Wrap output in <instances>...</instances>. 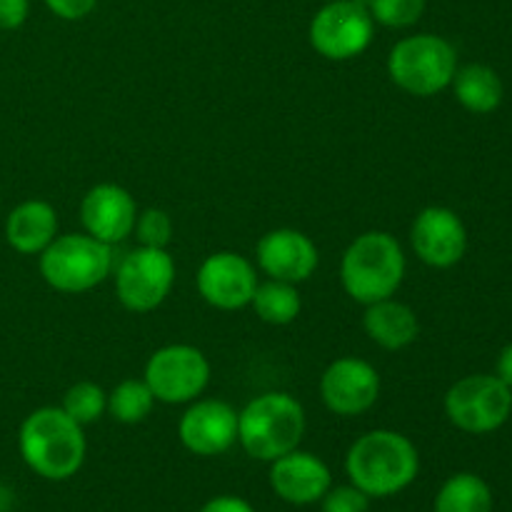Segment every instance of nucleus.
I'll use <instances>...</instances> for the list:
<instances>
[{"mask_svg": "<svg viewBox=\"0 0 512 512\" xmlns=\"http://www.w3.org/2000/svg\"><path fill=\"white\" fill-rule=\"evenodd\" d=\"M420 455L413 440L395 430H370L348 450L345 473L368 498L403 493L418 478Z\"/></svg>", "mask_w": 512, "mask_h": 512, "instance_id": "nucleus-1", "label": "nucleus"}, {"mask_svg": "<svg viewBox=\"0 0 512 512\" xmlns=\"http://www.w3.org/2000/svg\"><path fill=\"white\" fill-rule=\"evenodd\" d=\"M18 448L25 465L45 480H68L83 468L85 443L83 425L75 423L63 408H38L23 420Z\"/></svg>", "mask_w": 512, "mask_h": 512, "instance_id": "nucleus-2", "label": "nucleus"}, {"mask_svg": "<svg viewBox=\"0 0 512 512\" xmlns=\"http://www.w3.org/2000/svg\"><path fill=\"white\" fill-rule=\"evenodd\" d=\"M405 278V253L395 235L368 230L358 235L340 260V280L355 303L393 298Z\"/></svg>", "mask_w": 512, "mask_h": 512, "instance_id": "nucleus-3", "label": "nucleus"}, {"mask_svg": "<svg viewBox=\"0 0 512 512\" xmlns=\"http://www.w3.org/2000/svg\"><path fill=\"white\" fill-rule=\"evenodd\" d=\"M303 435L305 410L288 393H263L238 413V443L250 458L263 463L288 455Z\"/></svg>", "mask_w": 512, "mask_h": 512, "instance_id": "nucleus-4", "label": "nucleus"}, {"mask_svg": "<svg viewBox=\"0 0 512 512\" xmlns=\"http://www.w3.org/2000/svg\"><path fill=\"white\" fill-rule=\"evenodd\" d=\"M40 275L58 293H85L103 283L113 270V245L88 233L55 235L40 253Z\"/></svg>", "mask_w": 512, "mask_h": 512, "instance_id": "nucleus-5", "label": "nucleus"}, {"mask_svg": "<svg viewBox=\"0 0 512 512\" xmlns=\"http://www.w3.org/2000/svg\"><path fill=\"white\" fill-rule=\"evenodd\" d=\"M458 70V53L445 38L420 33L403 38L388 55V75L400 90L430 98L448 88Z\"/></svg>", "mask_w": 512, "mask_h": 512, "instance_id": "nucleus-6", "label": "nucleus"}, {"mask_svg": "<svg viewBox=\"0 0 512 512\" xmlns=\"http://www.w3.org/2000/svg\"><path fill=\"white\" fill-rule=\"evenodd\" d=\"M512 393L498 375H468L445 395V413L455 428L473 435L498 430L510 418Z\"/></svg>", "mask_w": 512, "mask_h": 512, "instance_id": "nucleus-7", "label": "nucleus"}, {"mask_svg": "<svg viewBox=\"0 0 512 512\" xmlns=\"http://www.w3.org/2000/svg\"><path fill=\"white\" fill-rule=\"evenodd\" d=\"M143 380L160 403H193L208 388L210 363L195 345H165L148 358Z\"/></svg>", "mask_w": 512, "mask_h": 512, "instance_id": "nucleus-8", "label": "nucleus"}, {"mask_svg": "<svg viewBox=\"0 0 512 512\" xmlns=\"http://www.w3.org/2000/svg\"><path fill=\"white\" fill-rule=\"evenodd\" d=\"M175 263L163 248H135L115 268V295L130 313H150L168 298Z\"/></svg>", "mask_w": 512, "mask_h": 512, "instance_id": "nucleus-9", "label": "nucleus"}, {"mask_svg": "<svg viewBox=\"0 0 512 512\" xmlns=\"http://www.w3.org/2000/svg\"><path fill=\"white\" fill-rule=\"evenodd\" d=\"M375 20L355 0H328L310 20V45L328 60H353L373 43Z\"/></svg>", "mask_w": 512, "mask_h": 512, "instance_id": "nucleus-10", "label": "nucleus"}, {"mask_svg": "<svg viewBox=\"0 0 512 512\" xmlns=\"http://www.w3.org/2000/svg\"><path fill=\"white\" fill-rule=\"evenodd\" d=\"M380 395V375L368 360L338 358L320 378V398L325 408L343 418L368 413Z\"/></svg>", "mask_w": 512, "mask_h": 512, "instance_id": "nucleus-11", "label": "nucleus"}, {"mask_svg": "<svg viewBox=\"0 0 512 512\" xmlns=\"http://www.w3.org/2000/svg\"><path fill=\"white\" fill-rule=\"evenodd\" d=\"M198 293L208 305L218 310H240L250 305L258 275L245 255L220 250L208 255L198 270Z\"/></svg>", "mask_w": 512, "mask_h": 512, "instance_id": "nucleus-12", "label": "nucleus"}, {"mask_svg": "<svg viewBox=\"0 0 512 512\" xmlns=\"http://www.w3.org/2000/svg\"><path fill=\"white\" fill-rule=\"evenodd\" d=\"M410 243L415 255L430 268H453L468 250V230L450 208L430 205L415 215Z\"/></svg>", "mask_w": 512, "mask_h": 512, "instance_id": "nucleus-13", "label": "nucleus"}, {"mask_svg": "<svg viewBox=\"0 0 512 512\" xmlns=\"http://www.w3.org/2000/svg\"><path fill=\"white\" fill-rule=\"evenodd\" d=\"M178 435L193 455H223L238 443V413L225 400H195L180 418Z\"/></svg>", "mask_w": 512, "mask_h": 512, "instance_id": "nucleus-14", "label": "nucleus"}, {"mask_svg": "<svg viewBox=\"0 0 512 512\" xmlns=\"http://www.w3.org/2000/svg\"><path fill=\"white\" fill-rule=\"evenodd\" d=\"M255 260L270 280L298 285L315 273L320 255L305 233L295 228H278L258 240Z\"/></svg>", "mask_w": 512, "mask_h": 512, "instance_id": "nucleus-15", "label": "nucleus"}, {"mask_svg": "<svg viewBox=\"0 0 512 512\" xmlns=\"http://www.w3.org/2000/svg\"><path fill=\"white\" fill-rule=\"evenodd\" d=\"M135 218H138V208H135L133 195L123 185H95L83 195V203H80V220H83L85 233L108 245L123 243L128 235H133Z\"/></svg>", "mask_w": 512, "mask_h": 512, "instance_id": "nucleus-16", "label": "nucleus"}, {"mask_svg": "<svg viewBox=\"0 0 512 512\" xmlns=\"http://www.w3.org/2000/svg\"><path fill=\"white\" fill-rule=\"evenodd\" d=\"M270 488L290 505H313L333 488V475L318 455L295 448L273 460Z\"/></svg>", "mask_w": 512, "mask_h": 512, "instance_id": "nucleus-17", "label": "nucleus"}, {"mask_svg": "<svg viewBox=\"0 0 512 512\" xmlns=\"http://www.w3.org/2000/svg\"><path fill=\"white\" fill-rule=\"evenodd\" d=\"M58 235V213L48 200H23L5 218V240L20 255H40Z\"/></svg>", "mask_w": 512, "mask_h": 512, "instance_id": "nucleus-18", "label": "nucleus"}, {"mask_svg": "<svg viewBox=\"0 0 512 512\" xmlns=\"http://www.w3.org/2000/svg\"><path fill=\"white\" fill-rule=\"evenodd\" d=\"M363 328L368 338L383 350L408 348L410 343H415L420 333L415 310L395 298H385L378 300V303L365 305Z\"/></svg>", "mask_w": 512, "mask_h": 512, "instance_id": "nucleus-19", "label": "nucleus"}, {"mask_svg": "<svg viewBox=\"0 0 512 512\" xmlns=\"http://www.w3.org/2000/svg\"><path fill=\"white\" fill-rule=\"evenodd\" d=\"M453 90L458 103L470 113H493L503 103V80L493 68L480 63H470L455 70Z\"/></svg>", "mask_w": 512, "mask_h": 512, "instance_id": "nucleus-20", "label": "nucleus"}, {"mask_svg": "<svg viewBox=\"0 0 512 512\" xmlns=\"http://www.w3.org/2000/svg\"><path fill=\"white\" fill-rule=\"evenodd\" d=\"M435 512H493V493L478 475L458 473L440 488Z\"/></svg>", "mask_w": 512, "mask_h": 512, "instance_id": "nucleus-21", "label": "nucleus"}, {"mask_svg": "<svg viewBox=\"0 0 512 512\" xmlns=\"http://www.w3.org/2000/svg\"><path fill=\"white\" fill-rule=\"evenodd\" d=\"M255 315L268 325H290L300 315L303 300H300L298 285L283 283V280H268L258 283L253 300Z\"/></svg>", "mask_w": 512, "mask_h": 512, "instance_id": "nucleus-22", "label": "nucleus"}, {"mask_svg": "<svg viewBox=\"0 0 512 512\" xmlns=\"http://www.w3.org/2000/svg\"><path fill=\"white\" fill-rule=\"evenodd\" d=\"M158 403L153 390L145 380L128 378L115 385L108 393V413L123 425H138L153 413V405Z\"/></svg>", "mask_w": 512, "mask_h": 512, "instance_id": "nucleus-23", "label": "nucleus"}, {"mask_svg": "<svg viewBox=\"0 0 512 512\" xmlns=\"http://www.w3.org/2000/svg\"><path fill=\"white\" fill-rule=\"evenodd\" d=\"M60 408L70 415L78 425H90L95 420L103 418L108 410V393L100 388L98 383L90 380H80V383L70 385L63 395V405Z\"/></svg>", "mask_w": 512, "mask_h": 512, "instance_id": "nucleus-24", "label": "nucleus"}, {"mask_svg": "<svg viewBox=\"0 0 512 512\" xmlns=\"http://www.w3.org/2000/svg\"><path fill=\"white\" fill-rule=\"evenodd\" d=\"M370 15L385 28H410L425 13V0H370Z\"/></svg>", "mask_w": 512, "mask_h": 512, "instance_id": "nucleus-25", "label": "nucleus"}, {"mask_svg": "<svg viewBox=\"0 0 512 512\" xmlns=\"http://www.w3.org/2000/svg\"><path fill=\"white\" fill-rule=\"evenodd\" d=\"M135 238L143 248H168L170 238H173V220L165 210L160 208H148L143 213H138L133 228Z\"/></svg>", "mask_w": 512, "mask_h": 512, "instance_id": "nucleus-26", "label": "nucleus"}, {"mask_svg": "<svg viewBox=\"0 0 512 512\" xmlns=\"http://www.w3.org/2000/svg\"><path fill=\"white\" fill-rule=\"evenodd\" d=\"M320 508L323 512H368L370 498L360 488L350 485H338V488H330L328 493L320 498Z\"/></svg>", "mask_w": 512, "mask_h": 512, "instance_id": "nucleus-27", "label": "nucleus"}, {"mask_svg": "<svg viewBox=\"0 0 512 512\" xmlns=\"http://www.w3.org/2000/svg\"><path fill=\"white\" fill-rule=\"evenodd\" d=\"M48 10L63 20H83L98 5V0H45Z\"/></svg>", "mask_w": 512, "mask_h": 512, "instance_id": "nucleus-28", "label": "nucleus"}, {"mask_svg": "<svg viewBox=\"0 0 512 512\" xmlns=\"http://www.w3.org/2000/svg\"><path fill=\"white\" fill-rule=\"evenodd\" d=\"M28 0H0V30H18L28 20Z\"/></svg>", "mask_w": 512, "mask_h": 512, "instance_id": "nucleus-29", "label": "nucleus"}, {"mask_svg": "<svg viewBox=\"0 0 512 512\" xmlns=\"http://www.w3.org/2000/svg\"><path fill=\"white\" fill-rule=\"evenodd\" d=\"M200 512H255L253 505L235 495H220V498L208 500Z\"/></svg>", "mask_w": 512, "mask_h": 512, "instance_id": "nucleus-30", "label": "nucleus"}, {"mask_svg": "<svg viewBox=\"0 0 512 512\" xmlns=\"http://www.w3.org/2000/svg\"><path fill=\"white\" fill-rule=\"evenodd\" d=\"M498 378L503 380L508 388H512V343L505 345L503 353L498 358Z\"/></svg>", "mask_w": 512, "mask_h": 512, "instance_id": "nucleus-31", "label": "nucleus"}, {"mask_svg": "<svg viewBox=\"0 0 512 512\" xmlns=\"http://www.w3.org/2000/svg\"><path fill=\"white\" fill-rule=\"evenodd\" d=\"M325 3H328V0H325Z\"/></svg>", "mask_w": 512, "mask_h": 512, "instance_id": "nucleus-32", "label": "nucleus"}]
</instances>
